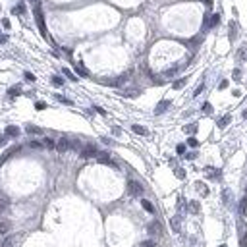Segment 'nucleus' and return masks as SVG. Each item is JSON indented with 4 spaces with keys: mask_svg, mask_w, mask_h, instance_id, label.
<instances>
[{
    "mask_svg": "<svg viewBox=\"0 0 247 247\" xmlns=\"http://www.w3.org/2000/svg\"><path fill=\"white\" fill-rule=\"evenodd\" d=\"M128 189H129V193L131 195H141V193H143V185H141L139 182H128Z\"/></svg>",
    "mask_w": 247,
    "mask_h": 247,
    "instance_id": "f257e3e1",
    "label": "nucleus"
},
{
    "mask_svg": "<svg viewBox=\"0 0 247 247\" xmlns=\"http://www.w3.org/2000/svg\"><path fill=\"white\" fill-rule=\"evenodd\" d=\"M97 153H98V151H97V147H95V145H87V147H83V149H81V156H83V159L97 156Z\"/></svg>",
    "mask_w": 247,
    "mask_h": 247,
    "instance_id": "f03ea898",
    "label": "nucleus"
},
{
    "mask_svg": "<svg viewBox=\"0 0 247 247\" xmlns=\"http://www.w3.org/2000/svg\"><path fill=\"white\" fill-rule=\"evenodd\" d=\"M56 149L60 151V153H66V151H70L72 149V143H70V139H66V137H62L58 143H56Z\"/></svg>",
    "mask_w": 247,
    "mask_h": 247,
    "instance_id": "7ed1b4c3",
    "label": "nucleus"
},
{
    "mask_svg": "<svg viewBox=\"0 0 247 247\" xmlns=\"http://www.w3.org/2000/svg\"><path fill=\"white\" fill-rule=\"evenodd\" d=\"M97 159H98V162H102V164L116 166V162H112V160H110V156H108L106 153H97Z\"/></svg>",
    "mask_w": 247,
    "mask_h": 247,
    "instance_id": "20e7f679",
    "label": "nucleus"
},
{
    "mask_svg": "<svg viewBox=\"0 0 247 247\" xmlns=\"http://www.w3.org/2000/svg\"><path fill=\"white\" fill-rule=\"evenodd\" d=\"M4 133H6L8 137H18V135H19V128H18V125H8Z\"/></svg>",
    "mask_w": 247,
    "mask_h": 247,
    "instance_id": "39448f33",
    "label": "nucleus"
},
{
    "mask_svg": "<svg viewBox=\"0 0 247 247\" xmlns=\"http://www.w3.org/2000/svg\"><path fill=\"white\" fill-rule=\"evenodd\" d=\"M168 106H170V101H160L159 104H156V108H155V114H162Z\"/></svg>",
    "mask_w": 247,
    "mask_h": 247,
    "instance_id": "423d86ee",
    "label": "nucleus"
},
{
    "mask_svg": "<svg viewBox=\"0 0 247 247\" xmlns=\"http://www.w3.org/2000/svg\"><path fill=\"white\" fill-rule=\"evenodd\" d=\"M162 232V226H160V222H153L149 226V234H153V235H156V234H160Z\"/></svg>",
    "mask_w": 247,
    "mask_h": 247,
    "instance_id": "0eeeda50",
    "label": "nucleus"
},
{
    "mask_svg": "<svg viewBox=\"0 0 247 247\" xmlns=\"http://www.w3.org/2000/svg\"><path fill=\"white\" fill-rule=\"evenodd\" d=\"M131 129H133L137 135H149V129H147V128H143V125H133Z\"/></svg>",
    "mask_w": 247,
    "mask_h": 247,
    "instance_id": "6e6552de",
    "label": "nucleus"
},
{
    "mask_svg": "<svg viewBox=\"0 0 247 247\" xmlns=\"http://www.w3.org/2000/svg\"><path fill=\"white\" fill-rule=\"evenodd\" d=\"M141 207H143L147 212H155V207L151 205V201H147V199H143V201H141Z\"/></svg>",
    "mask_w": 247,
    "mask_h": 247,
    "instance_id": "1a4fd4ad",
    "label": "nucleus"
},
{
    "mask_svg": "<svg viewBox=\"0 0 247 247\" xmlns=\"http://www.w3.org/2000/svg\"><path fill=\"white\" fill-rule=\"evenodd\" d=\"M19 93H22V87H19V85H14V87L8 89V95H10V97H18Z\"/></svg>",
    "mask_w": 247,
    "mask_h": 247,
    "instance_id": "9d476101",
    "label": "nucleus"
},
{
    "mask_svg": "<svg viewBox=\"0 0 247 247\" xmlns=\"http://www.w3.org/2000/svg\"><path fill=\"white\" fill-rule=\"evenodd\" d=\"M10 232V222H0V235H8Z\"/></svg>",
    "mask_w": 247,
    "mask_h": 247,
    "instance_id": "9b49d317",
    "label": "nucleus"
},
{
    "mask_svg": "<svg viewBox=\"0 0 247 247\" xmlns=\"http://www.w3.org/2000/svg\"><path fill=\"white\" fill-rule=\"evenodd\" d=\"M75 72L79 73V75H83V77H87V75H89V72L85 70V68H83V64H81V62H79V64L75 66Z\"/></svg>",
    "mask_w": 247,
    "mask_h": 247,
    "instance_id": "f8f14e48",
    "label": "nucleus"
},
{
    "mask_svg": "<svg viewBox=\"0 0 247 247\" xmlns=\"http://www.w3.org/2000/svg\"><path fill=\"white\" fill-rule=\"evenodd\" d=\"M25 129H27V133H37V135H39V133H43V129H41V128H37V125H27Z\"/></svg>",
    "mask_w": 247,
    "mask_h": 247,
    "instance_id": "ddd939ff",
    "label": "nucleus"
},
{
    "mask_svg": "<svg viewBox=\"0 0 247 247\" xmlns=\"http://www.w3.org/2000/svg\"><path fill=\"white\" fill-rule=\"evenodd\" d=\"M52 85H54V87H62V85H64V79L58 77V75H54V77H52Z\"/></svg>",
    "mask_w": 247,
    "mask_h": 247,
    "instance_id": "4468645a",
    "label": "nucleus"
},
{
    "mask_svg": "<svg viewBox=\"0 0 247 247\" xmlns=\"http://www.w3.org/2000/svg\"><path fill=\"white\" fill-rule=\"evenodd\" d=\"M6 209H8V201H6V199H2V201H0V216H2V212L6 211Z\"/></svg>",
    "mask_w": 247,
    "mask_h": 247,
    "instance_id": "2eb2a0df",
    "label": "nucleus"
},
{
    "mask_svg": "<svg viewBox=\"0 0 247 247\" xmlns=\"http://www.w3.org/2000/svg\"><path fill=\"white\" fill-rule=\"evenodd\" d=\"M228 122H230V116H224L222 120H218V125H220V128H226V125H228Z\"/></svg>",
    "mask_w": 247,
    "mask_h": 247,
    "instance_id": "dca6fc26",
    "label": "nucleus"
},
{
    "mask_svg": "<svg viewBox=\"0 0 247 247\" xmlns=\"http://www.w3.org/2000/svg\"><path fill=\"white\" fill-rule=\"evenodd\" d=\"M43 143H45V147H48V149H52V147H56V143H54V141H52L50 137H46V139L43 141Z\"/></svg>",
    "mask_w": 247,
    "mask_h": 247,
    "instance_id": "f3484780",
    "label": "nucleus"
},
{
    "mask_svg": "<svg viewBox=\"0 0 247 247\" xmlns=\"http://www.w3.org/2000/svg\"><path fill=\"white\" fill-rule=\"evenodd\" d=\"M183 129H185L187 133H195V131H197V125H195V124H191V125H185Z\"/></svg>",
    "mask_w": 247,
    "mask_h": 247,
    "instance_id": "a211bd4d",
    "label": "nucleus"
},
{
    "mask_svg": "<svg viewBox=\"0 0 247 247\" xmlns=\"http://www.w3.org/2000/svg\"><path fill=\"white\" fill-rule=\"evenodd\" d=\"M203 112H207V114H211V112H212L211 102H205V104H203Z\"/></svg>",
    "mask_w": 247,
    "mask_h": 247,
    "instance_id": "6ab92c4d",
    "label": "nucleus"
},
{
    "mask_svg": "<svg viewBox=\"0 0 247 247\" xmlns=\"http://www.w3.org/2000/svg\"><path fill=\"white\" fill-rule=\"evenodd\" d=\"M56 98H58L60 102H64V104H72V101L70 98H66V97H62V95H56Z\"/></svg>",
    "mask_w": 247,
    "mask_h": 247,
    "instance_id": "aec40b11",
    "label": "nucleus"
},
{
    "mask_svg": "<svg viewBox=\"0 0 247 247\" xmlns=\"http://www.w3.org/2000/svg\"><path fill=\"white\" fill-rule=\"evenodd\" d=\"M64 75H66V77H70V79H72V81H75V79H77V77H75V75H73V73H72L70 70H66V68H64Z\"/></svg>",
    "mask_w": 247,
    "mask_h": 247,
    "instance_id": "412c9836",
    "label": "nucleus"
},
{
    "mask_svg": "<svg viewBox=\"0 0 247 247\" xmlns=\"http://www.w3.org/2000/svg\"><path fill=\"white\" fill-rule=\"evenodd\" d=\"M187 145H189V147H197V145H199V141H197L195 137H189V139H187Z\"/></svg>",
    "mask_w": 247,
    "mask_h": 247,
    "instance_id": "4be33fe9",
    "label": "nucleus"
},
{
    "mask_svg": "<svg viewBox=\"0 0 247 247\" xmlns=\"http://www.w3.org/2000/svg\"><path fill=\"white\" fill-rule=\"evenodd\" d=\"M189 205H191V207H189V209H191L193 212H199V203H197V201H191Z\"/></svg>",
    "mask_w": 247,
    "mask_h": 247,
    "instance_id": "5701e85b",
    "label": "nucleus"
},
{
    "mask_svg": "<svg viewBox=\"0 0 247 247\" xmlns=\"http://www.w3.org/2000/svg\"><path fill=\"white\" fill-rule=\"evenodd\" d=\"M6 143H8V135H6V133H4V135L0 133V147H4Z\"/></svg>",
    "mask_w": 247,
    "mask_h": 247,
    "instance_id": "b1692460",
    "label": "nucleus"
},
{
    "mask_svg": "<svg viewBox=\"0 0 247 247\" xmlns=\"http://www.w3.org/2000/svg\"><path fill=\"white\" fill-rule=\"evenodd\" d=\"M218 22H220V15H218V14H214L212 18H211V25H218Z\"/></svg>",
    "mask_w": 247,
    "mask_h": 247,
    "instance_id": "393cba45",
    "label": "nucleus"
},
{
    "mask_svg": "<svg viewBox=\"0 0 247 247\" xmlns=\"http://www.w3.org/2000/svg\"><path fill=\"white\" fill-rule=\"evenodd\" d=\"M183 85H185V79H178V81L174 83V89H182Z\"/></svg>",
    "mask_w": 247,
    "mask_h": 247,
    "instance_id": "a878e982",
    "label": "nucleus"
},
{
    "mask_svg": "<svg viewBox=\"0 0 247 247\" xmlns=\"http://www.w3.org/2000/svg\"><path fill=\"white\" fill-rule=\"evenodd\" d=\"M141 247H156V243H155V241H143V243H141Z\"/></svg>",
    "mask_w": 247,
    "mask_h": 247,
    "instance_id": "bb28decb",
    "label": "nucleus"
},
{
    "mask_svg": "<svg viewBox=\"0 0 247 247\" xmlns=\"http://www.w3.org/2000/svg\"><path fill=\"white\" fill-rule=\"evenodd\" d=\"M172 228H174L176 232L180 230V220H178V218H174V220H172Z\"/></svg>",
    "mask_w": 247,
    "mask_h": 247,
    "instance_id": "cd10ccee",
    "label": "nucleus"
},
{
    "mask_svg": "<svg viewBox=\"0 0 247 247\" xmlns=\"http://www.w3.org/2000/svg\"><path fill=\"white\" fill-rule=\"evenodd\" d=\"M23 12H25V8L22 6V4H19V6H15V8H14V14H23Z\"/></svg>",
    "mask_w": 247,
    "mask_h": 247,
    "instance_id": "c85d7f7f",
    "label": "nucleus"
},
{
    "mask_svg": "<svg viewBox=\"0 0 247 247\" xmlns=\"http://www.w3.org/2000/svg\"><path fill=\"white\" fill-rule=\"evenodd\" d=\"M176 151H178V155H183V153H185V145H178Z\"/></svg>",
    "mask_w": 247,
    "mask_h": 247,
    "instance_id": "c756f323",
    "label": "nucleus"
},
{
    "mask_svg": "<svg viewBox=\"0 0 247 247\" xmlns=\"http://www.w3.org/2000/svg\"><path fill=\"white\" fill-rule=\"evenodd\" d=\"M25 79H27V81H35V75L31 72H25Z\"/></svg>",
    "mask_w": 247,
    "mask_h": 247,
    "instance_id": "7c9ffc66",
    "label": "nucleus"
},
{
    "mask_svg": "<svg viewBox=\"0 0 247 247\" xmlns=\"http://www.w3.org/2000/svg\"><path fill=\"white\" fill-rule=\"evenodd\" d=\"M176 176H178V178L182 180V178H185V172H183L182 168H178V170H176Z\"/></svg>",
    "mask_w": 247,
    "mask_h": 247,
    "instance_id": "2f4dec72",
    "label": "nucleus"
},
{
    "mask_svg": "<svg viewBox=\"0 0 247 247\" xmlns=\"http://www.w3.org/2000/svg\"><path fill=\"white\" fill-rule=\"evenodd\" d=\"M29 147H31V149H39V147H41V143H39V141H31V143H29Z\"/></svg>",
    "mask_w": 247,
    "mask_h": 247,
    "instance_id": "473e14b6",
    "label": "nucleus"
},
{
    "mask_svg": "<svg viewBox=\"0 0 247 247\" xmlns=\"http://www.w3.org/2000/svg\"><path fill=\"white\" fill-rule=\"evenodd\" d=\"M35 106H37V110H43V108H46V104H45L43 101H39V102L35 104Z\"/></svg>",
    "mask_w": 247,
    "mask_h": 247,
    "instance_id": "72a5a7b5",
    "label": "nucleus"
},
{
    "mask_svg": "<svg viewBox=\"0 0 247 247\" xmlns=\"http://www.w3.org/2000/svg\"><path fill=\"white\" fill-rule=\"evenodd\" d=\"M239 58H247V48H245V46H243L241 52H239Z\"/></svg>",
    "mask_w": 247,
    "mask_h": 247,
    "instance_id": "f704fd0d",
    "label": "nucleus"
},
{
    "mask_svg": "<svg viewBox=\"0 0 247 247\" xmlns=\"http://www.w3.org/2000/svg\"><path fill=\"white\" fill-rule=\"evenodd\" d=\"M203 89H205V85H203V83H201V85H199V87L195 89V97H197V95H199V93H201V91H203Z\"/></svg>",
    "mask_w": 247,
    "mask_h": 247,
    "instance_id": "c9c22d12",
    "label": "nucleus"
},
{
    "mask_svg": "<svg viewBox=\"0 0 247 247\" xmlns=\"http://www.w3.org/2000/svg\"><path fill=\"white\" fill-rule=\"evenodd\" d=\"M245 205H247V197L241 201V212H245Z\"/></svg>",
    "mask_w": 247,
    "mask_h": 247,
    "instance_id": "e433bc0d",
    "label": "nucleus"
},
{
    "mask_svg": "<svg viewBox=\"0 0 247 247\" xmlns=\"http://www.w3.org/2000/svg\"><path fill=\"white\" fill-rule=\"evenodd\" d=\"M6 41H8V35H0V43L4 45V43H6Z\"/></svg>",
    "mask_w": 247,
    "mask_h": 247,
    "instance_id": "4c0bfd02",
    "label": "nucleus"
},
{
    "mask_svg": "<svg viewBox=\"0 0 247 247\" xmlns=\"http://www.w3.org/2000/svg\"><path fill=\"white\" fill-rule=\"evenodd\" d=\"M239 75H241V72L235 70V72H234V79H239Z\"/></svg>",
    "mask_w": 247,
    "mask_h": 247,
    "instance_id": "58836bf2",
    "label": "nucleus"
},
{
    "mask_svg": "<svg viewBox=\"0 0 247 247\" xmlns=\"http://www.w3.org/2000/svg\"><path fill=\"white\" fill-rule=\"evenodd\" d=\"M185 159H187V160H193V159H195V153H189V155H185Z\"/></svg>",
    "mask_w": 247,
    "mask_h": 247,
    "instance_id": "ea45409f",
    "label": "nucleus"
},
{
    "mask_svg": "<svg viewBox=\"0 0 247 247\" xmlns=\"http://www.w3.org/2000/svg\"><path fill=\"white\" fill-rule=\"evenodd\" d=\"M95 110H97V112H98V114H102V116H104V114H106V112H104V110H102L101 106H95Z\"/></svg>",
    "mask_w": 247,
    "mask_h": 247,
    "instance_id": "a19ab883",
    "label": "nucleus"
},
{
    "mask_svg": "<svg viewBox=\"0 0 247 247\" xmlns=\"http://www.w3.org/2000/svg\"><path fill=\"white\" fill-rule=\"evenodd\" d=\"M2 25H4L6 29H10V22H8V19H2Z\"/></svg>",
    "mask_w": 247,
    "mask_h": 247,
    "instance_id": "79ce46f5",
    "label": "nucleus"
},
{
    "mask_svg": "<svg viewBox=\"0 0 247 247\" xmlns=\"http://www.w3.org/2000/svg\"><path fill=\"white\" fill-rule=\"evenodd\" d=\"M220 247H226V245H220Z\"/></svg>",
    "mask_w": 247,
    "mask_h": 247,
    "instance_id": "37998d69",
    "label": "nucleus"
}]
</instances>
